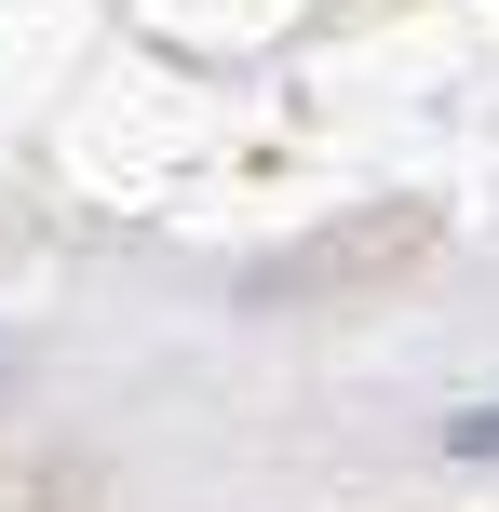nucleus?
<instances>
[{"label": "nucleus", "mask_w": 499, "mask_h": 512, "mask_svg": "<svg viewBox=\"0 0 499 512\" xmlns=\"http://www.w3.org/2000/svg\"><path fill=\"white\" fill-rule=\"evenodd\" d=\"M446 459H499V405H459L446 418Z\"/></svg>", "instance_id": "nucleus-1"}]
</instances>
